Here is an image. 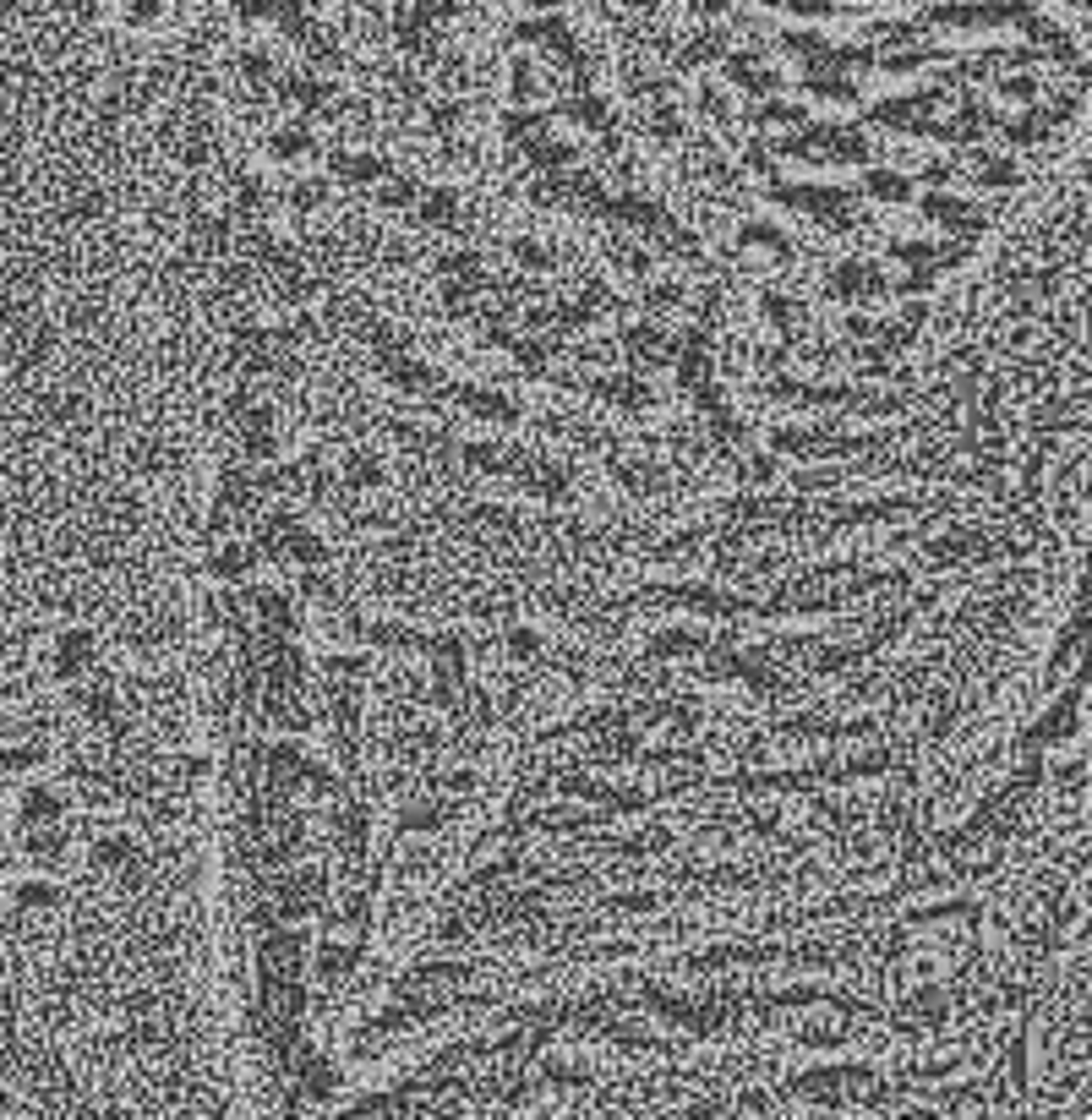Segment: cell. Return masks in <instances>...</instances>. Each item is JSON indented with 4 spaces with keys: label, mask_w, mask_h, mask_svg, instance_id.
Instances as JSON below:
<instances>
[{
    "label": "cell",
    "mask_w": 1092,
    "mask_h": 1120,
    "mask_svg": "<svg viewBox=\"0 0 1092 1120\" xmlns=\"http://www.w3.org/2000/svg\"><path fill=\"white\" fill-rule=\"evenodd\" d=\"M306 153H318V137L306 132V126H285V132L273 137V159H306Z\"/></svg>",
    "instance_id": "cb8c5ba5"
},
{
    "label": "cell",
    "mask_w": 1092,
    "mask_h": 1120,
    "mask_svg": "<svg viewBox=\"0 0 1092 1120\" xmlns=\"http://www.w3.org/2000/svg\"><path fill=\"white\" fill-rule=\"evenodd\" d=\"M978 181H988V186H1016L1021 170L1011 165V159H984V165H978Z\"/></svg>",
    "instance_id": "d6a6232c"
},
{
    "label": "cell",
    "mask_w": 1092,
    "mask_h": 1120,
    "mask_svg": "<svg viewBox=\"0 0 1092 1120\" xmlns=\"http://www.w3.org/2000/svg\"><path fill=\"white\" fill-rule=\"evenodd\" d=\"M366 831H372L366 809H339V815H334V836H339V848H345L349 858H361V853H366Z\"/></svg>",
    "instance_id": "4fadbf2b"
},
{
    "label": "cell",
    "mask_w": 1092,
    "mask_h": 1120,
    "mask_svg": "<svg viewBox=\"0 0 1092 1120\" xmlns=\"http://www.w3.org/2000/svg\"><path fill=\"white\" fill-rule=\"evenodd\" d=\"M252 602H258V618H262V629H268V639H285L301 629V612H295V602H289L285 591H258Z\"/></svg>",
    "instance_id": "8992f818"
},
{
    "label": "cell",
    "mask_w": 1092,
    "mask_h": 1120,
    "mask_svg": "<svg viewBox=\"0 0 1092 1120\" xmlns=\"http://www.w3.org/2000/svg\"><path fill=\"white\" fill-rule=\"evenodd\" d=\"M49 667L61 683H82L99 667V635L93 629H61L55 645H49Z\"/></svg>",
    "instance_id": "6da1fadb"
},
{
    "label": "cell",
    "mask_w": 1092,
    "mask_h": 1120,
    "mask_svg": "<svg viewBox=\"0 0 1092 1120\" xmlns=\"http://www.w3.org/2000/svg\"><path fill=\"white\" fill-rule=\"evenodd\" d=\"M1005 99H1038V77H1005Z\"/></svg>",
    "instance_id": "681fc988"
},
{
    "label": "cell",
    "mask_w": 1092,
    "mask_h": 1120,
    "mask_svg": "<svg viewBox=\"0 0 1092 1120\" xmlns=\"http://www.w3.org/2000/svg\"><path fill=\"white\" fill-rule=\"evenodd\" d=\"M345 486H355V492H372V486H382V459H378V454H349V459H345Z\"/></svg>",
    "instance_id": "603a6c76"
},
{
    "label": "cell",
    "mask_w": 1092,
    "mask_h": 1120,
    "mask_svg": "<svg viewBox=\"0 0 1092 1120\" xmlns=\"http://www.w3.org/2000/svg\"><path fill=\"white\" fill-rule=\"evenodd\" d=\"M775 470H781V459H775V454H748V465H743V482H748V486H759V482H771Z\"/></svg>",
    "instance_id": "8d00e7d4"
},
{
    "label": "cell",
    "mask_w": 1092,
    "mask_h": 1120,
    "mask_svg": "<svg viewBox=\"0 0 1092 1120\" xmlns=\"http://www.w3.org/2000/svg\"><path fill=\"white\" fill-rule=\"evenodd\" d=\"M285 558H295V563H301V569H322V563H328V542H322V536H312V530H295V536H289V542H285Z\"/></svg>",
    "instance_id": "ac0fdd59"
},
{
    "label": "cell",
    "mask_w": 1092,
    "mask_h": 1120,
    "mask_svg": "<svg viewBox=\"0 0 1092 1120\" xmlns=\"http://www.w3.org/2000/svg\"><path fill=\"white\" fill-rule=\"evenodd\" d=\"M448 815H454V803L421 798V803H410V809H405V820H399V825H405V831H438Z\"/></svg>",
    "instance_id": "7402d4cb"
},
{
    "label": "cell",
    "mask_w": 1092,
    "mask_h": 1120,
    "mask_svg": "<svg viewBox=\"0 0 1092 1120\" xmlns=\"http://www.w3.org/2000/svg\"><path fill=\"white\" fill-rule=\"evenodd\" d=\"M241 454L246 459H273V454H279L273 410H246V421H241Z\"/></svg>",
    "instance_id": "52a82bcc"
},
{
    "label": "cell",
    "mask_w": 1092,
    "mask_h": 1120,
    "mask_svg": "<svg viewBox=\"0 0 1092 1120\" xmlns=\"http://www.w3.org/2000/svg\"><path fill=\"white\" fill-rule=\"evenodd\" d=\"M432 126L454 132V126H459V105H432Z\"/></svg>",
    "instance_id": "f907efd6"
},
{
    "label": "cell",
    "mask_w": 1092,
    "mask_h": 1120,
    "mask_svg": "<svg viewBox=\"0 0 1092 1120\" xmlns=\"http://www.w3.org/2000/svg\"><path fill=\"white\" fill-rule=\"evenodd\" d=\"M514 263L525 273H541V268H552V252L541 241H514Z\"/></svg>",
    "instance_id": "1f68e13d"
},
{
    "label": "cell",
    "mask_w": 1092,
    "mask_h": 1120,
    "mask_svg": "<svg viewBox=\"0 0 1092 1120\" xmlns=\"http://www.w3.org/2000/svg\"><path fill=\"white\" fill-rule=\"evenodd\" d=\"M951 175H956V165H940V159H934V165H924V181H934V186H945Z\"/></svg>",
    "instance_id": "816d5d0a"
},
{
    "label": "cell",
    "mask_w": 1092,
    "mask_h": 1120,
    "mask_svg": "<svg viewBox=\"0 0 1092 1120\" xmlns=\"http://www.w3.org/2000/svg\"><path fill=\"white\" fill-rule=\"evenodd\" d=\"M612 213H618L622 225H639V230H655V219H661V208L645 202V198H618V202H612Z\"/></svg>",
    "instance_id": "83f0119b"
},
{
    "label": "cell",
    "mask_w": 1092,
    "mask_h": 1120,
    "mask_svg": "<svg viewBox=\"0 0 1092 1120\" xmlns=\"http://www.w3.org/2000/svg\"><path fill=\"white\" fill-rule=\"evenodd\" d=\"M765 318L781 328V339H798L808 328V306L804 301H787V296H765Z\"/></svg>",
    "instance_id": "7c38bea8"
},
{
    "label": "cell",
    "mask_w": 1092,
    "mask_h": 1120,
    "mask_svg": "<svg viewBox=\"0 0 1092 1120\" xmlns=\"http://www.w3.org/2000/svg\"><path fill=\"white\" fill-rule=\"evenodd\" d=\"M268 782L279 793H295L306 782V755H301V743H273L268 749Z\"/></svg>",
    "instance_id": "ba28073f"
},
{
    "label": "cell",
    "mask_w": 1092,
    "mask_h": 1120,
    "mask_svg": "<svg viewBox=\"0 0 1092 1120\" xmlns=\"http://www.w3.org/2000/svg\"><path fill=\"white\" fill-rule=\"evenodd\" d=\"M645 306H651V318H661V312L682 306V285H651V290H645Z\"/></svg>",
    "instance_id": "836d02e7"
},
{
    "label": "cell",
    "mask_w": 1092,
    "mask_h": 1120,
    "mask_svg": "<svg viewBox=\"0 0 1092 1120\" xmlns=\"http://www.w3.org/2000/svg\"><path fill=\"white\" fill-rule=\"evenodd\" d=\"M334 175H339V181H382V175H388V165H382V159H372V153H339V159H334Z\"/></svg>",
    "instance_id": "44dd1931"
},
{
    "label": "cell",
    "mask_w": 1092,
    "mask_h": 1120,
    "mask_svg": "<svg viewBox=\"0 0 1092 1120\" xmlns=\"http://www.w3.org/2000/svg\"><path fill=\"white\" fill-rule=\"evenodd\" d=\"M907 1011H918L928 1022V1028H940L945 1022V1000H940V989H918V995L907 1000Z\"/></svg>",
    "instance_id": "4dcf8cb0"
},
{
    "label": "cell",
    "mask_w": 1092,
    "mask_h": 1120,
    "mask_svg": "<svg viewBox=\"0 0 1092 1120\" xmlns=\"http://www.w3.org/2000/svg\"><path fill=\"white\" fill-rule=\"evenodd\" d=\"M252 563H258V546L225 542L219 552H213V575H219V579H246V575H252Z\"/></svg>",
    "instance_id": "5bb4252c"
},
{
    "label": "cell",
    "mask_w": 1092,
    "mask_h": 1120,
    "mask_svg": "<svg viewBox=\"0 0 1092 1120\" xmlns=\"http://www.w3.org/2000/svg\"><path fill=\"white\" fill-rule=\"evenodd\" d=\"M808 93L831 99V105H852V77H835V72H808Z\"/></svg>",
    "instance_id": "484cf974"
},
{
    "label": "cell",
    "mask_w": 1092,
    "mask_h": 1120,
    "mask_svg": "<svg viewBox=\"0 0 1092 1120\" xmlns=\"http://www.w3.org/2000/svg\"><path fill=\"white\" fill-rule=\"evenodd\" d=\"M868 198H880V202H907L912 186H907V175H891V170H868Z\"/></svg>",
    "instance_id": "4316f807"
},
{
    "label": "cell",
    "mask_w": 1092,
    "mask_h": 1120,
    "mask_svg": "<svg viewBox=\"0 0 1092 1120\" xmlns=\"http://www.w3.org/2000/svg\"><path fill=\"white\" fill-rule=\"evenodd\" d=\"M847 333H858V339H868V333H874V323H868V318H847Z\"/></svg>",
    "instance_id": "db71d44e"
},
{
    "label": "cell",
    "mask_w": 1092,
    "mask_h": 1120,
    "mask_svg": "<svg viewBox=\"0 0 1092 1120\" xmlns=\"http://www.w3.org/2000/svg\"><path fill=\"white\" fill-rule=\"evenodd\" d=\"M574 115H579V121H585V126H591V132H607V105H601V99H579V109H574Z\"/></svg>",
    "instance_id": "ee69618b"
},
{
    "label": "cell",
    "mask_w": 1092,
    "mask_h": 1120,
    "mask_svg": "<svg viewBox=\"0 0 1092 1120\" xmlns=\"http://www.w3.org/2000/svg\"><path fill=\"white\" fill-rule=\"evenodd\" d=\"M459 405L470 410V416H481L486 426H514V421H519V405H514V399L498 394V389H481V383L459 389Z\"/></svg>",
    "instance_id": "3957f363"
},
{
    "label": "cell",
    "mask_w": 1092,
    "mask_h": 1120,
    "mask_svg": "<svg viewBox=\"0 0 1092 1120\" xmlns=\"http://www.w3.org/2000/svg\"><path fill=\"white\" fill-rule=\"evenodd\" d=\"M241 72L252 77V82H268V77H273V61L262 55V49H252V55H241Z\"/></svg>",
    "instance_id": "7dc6e473"
},
{
    "label": "cell",
    "mask_w": 1092,
    "mask_h": 1120,
    "mask_svg": "<svg viewBox=\"0 0 1092 1120\" xmlns=\"http://www.w3.org/2000/svg\"><path fill=\"white\" fill-rule=\"evenodd\" d=\"M438 268L442 273H459V279H481V252H448Z\"/></svg>",
    "instance_id": "e575fe53"
},
{
    "label": "cell",
    "mask_w": 1092,
    "mask_h": 1120,
    "mask_svg": "<svg viewBox=\"0 0 1092 1120\" xmlns=\"http://www.w3.org/2000/svg\"><path fill=\"white\" fill-rule=\"evenodd\" d=\"M595 394L612 399V405H622V410H645L655 399L651 383H639V378H595Z\"/></svg>",
    "instance_id": "30bf717a"
},
{
    "label": "cell",
    "mask_w": 1092,
    "mask_h": 1120,
    "mask_svg": "<svg viewBox=\"0 0 1092 1120\" xmlns=\"http://www.w3.org/2000/svg\"><path fill=\"white\" fill-rule=\"evenodd\" d=\"M618 263L634 273V279H645V273H651V252H645L639 241H618Z\"/></svg>",
    "instance_id": "d590c367"
},
{
    "label": "cell",
    "mask_w": 1092,
    "mask_h": 1120,
    "mask_svg": "<svg viewBox=\"0 0 1092 1120\" xmlns=\"http://www.w3.org/2000/svg\"><path fill=\"white\" fill-rule=\"evenodd\" d=\"M835 290H841L847 301H874V296H891V285H885V273L874 268V263H841V268H835Z\"/></svg>",
    "instance_id": "277c9868"
},
{
    "label": "cell",
    "mask_w": 1092,
    "mask_h": 1120,
    "mask_svg": "<svg viewBox=\"0 0 1092 1120\" xmlns=\"http://www.w3.org/2000/svg\"><path fill=\"white\" fill-rule=\"evenodd\" d=\"M322 202H328V181H301V186H295V208H301V213L322 208Z\"/></svg>",
    "instance_id": "ab89813d"
},
{
    "label": "cell",
    "mask_w": 1092,
    "mask_h": 1120,
    "mask_svg": "<svg viewBox=\"0 0 1092 1120\" xmlns=\"http://www.w3.org/2000/svg\"><path fill=\"white\" fill-rule=\"evenodd\" d=\"M792 482H798V492H819V486H835V482H841V470H798Z\"/></svg>",
    "instance_id": "f6af8a7d"
},
{
    "label": "cell",
    "mask_w": 1092,
    "mask_h": 1120,
    "mask_svg": "<svg viewBox=\"0 0 1092 1120\" xmlns=\"http://www.w3.org/2000/svg\"><path fill=\"white\" fill-rule=\"evenodd\" d=\"M562 788L574 793V798H607V782H601V776H568Z\"/></svg>",
    "instance_id": "bcb514c9"
},
{
    "label": "cell",
    "mask_w": 1092,
    "mask_h": 1120,
    "mask_svg": "<svg viewBox=\"0 0 1092 1120\" xmlns=\"http://www.w3.org/2000/svg\"><path fill=\"white\" fill-rule=\"evenodd\" d=\"M93 863H105V869H136V863H142V848H136L132 836L115 831V836H105V842L93 848Z\"/></svg>",
    "instance_id": "e0dca14e"
},
{
    "label": "cell",
    "mask_w": 1092,
    "mask_h": 1120,
    "mask_svg": "<svg viewBox=\"0 0 1092 1120\" xmlns=\"http://www.w3.org/2000/svg\"><path fill=\"white\" fill-rule=\"evenodd\" d=\"M388 372H394V383L405 389V394H432V389L442 383L426 361H388Z\"/></svg>",
    "instance_id": "ffe728a7"
},
{
    "label": "cell",
    "mask_w": 1092,
    "mask_h": 1120,
    "mask_svg": "<svg viewBox=\"0 0 1092 1120\" xmlns=\"http://www.w3.org/2000/svg\"><path fill=\"white\" fill-rule=\"evenodd\" d=\"M651 121H655V137H661V142H672V137H682V115H678V109H672V105H661V109H655V115H651Z\"/></svg>",
    "instance_id": "7bdbcfd3"
},
{
    "label": "cell",
    "mask_w": 1092,
    "mask_h": 1120,
    "mask_svg": "<svg viewBox=\"0 0 1092 1120\" xmlns=\"http://www.w3.org/2000/svg\"><path fill=\"white\" fill-rule=\"evenodd\" d=\"M531 159L541 170H562V165H574V142H562V137H535Z\"/></svg>",
    "instance_id": "d4e9b609"
},
{
    "label": "cell",
    "mask_w": 1092,
    "mask_h": 1120,
    "mask_svg": "<svg viewBox=\"0 0 1092 1120\" xmlns=\"http://www.w3.org/2000/svg\"><path fill=\"white\" fill-rule=\"evenodd\" d=\"M502 651H508V662H535V656H541V635H535V629H508Z\"/></svg>",
    "instance_id": "f546056e"
},
{
    "label": "cell",
    "mask_w": 1092,
    "mask_h": 1120,
    "mask_svg": "<svg viewBox=\"0 0 1092 1120\" xmlns=\"http://www.w3.org/2000/svg\"><path fill=\"white\" fill-rule=\"evenodd\" d=\"M732 82H743L748 93H775L781 88V77L759 61V55H738V61H732Z\"/></svg>",
    "instance_id": "2e32d148"
},
{
    "label": "cell",
    "mask_w": 1092,
    "mask_h": 1120,
    "mask_svg": "<svg viewBox=\"0 0 1092 1120\" xmlns=\"http://www.w3.org/2000/svg\"><path fill=\"white\" fill-rule=\"evenodd\" d=\"M378 202L382 208H410V202H415V181H388L378 192Z\"/></svg>",
    "instance_id": "60d3db41"
},
{
    "label": "cell",
    "mask_w": 1092,
    "mask_h": 1120,
    "mask_svg": "<svg viewBox=\"0 0 1092 1120\" xmlns=\"http://www.w3.org/2000/svg\"><path fill=\"white\" fill-rule=\"evenodd\" d=\"M273 12V0H241V16L246 22H258V16H268Z\"/></svg>",
    "instance_id": "f5cc1de1"
},
{
    "label": "cell",
    "mask_w": 1092,
    "mask_h": 1120,
    "mask_svg": "<svg viewBox=\"0 0 1092 1120\" xmlns=\"http://www.w3.org/2000/svg\"><path fill=\"white\" fill-rule=\"evenodd\" d=\"M924 213L934 219V225L956 230V235H978V230H984V213L972 208V202H961V198H940V192H934V198L924 202Z\"/></svg>",
    "instance_id": "5b68a950"
},
{
    "label": "cell",
    "mask_w": 1092,
    "mask_h": 1120,
    "mask_svg": "<svg viewBox=\"0 0 1092 1120\" xmlns=\"http://www.w3.org/2000/svg\"><path fill=\"white\" fill-rule=\"evenodd\" d=\"M421 225H432V230H448V225H459V192L454 186H432L421 198Z\"/></svg>",
    "instance_id": "8fae6325"
},
{
    "label": "cell",
    "mask_w": 1092,
    "mask_h": 1120,
    "mask_svg": "<svg viewBox=\"0 0 1092 1120\" xmlns=\"http://www.w3.org/2000/svg\"><path fill=\"white\" fill-rule=\"evenodd\" d=\"M1071 716H1077V695H1065L1060 705H1054V711L1044 716V722L1032 727V732H1027V743H1032V749H1038V743H1054V738H1065V727H1071Z\"/></svg>",
    "instance_id": "d6986e66"
},
{
    "label": "cell",
    "mask_w": 1092,
    "mask_h": 1120,
    "mask_svg": "<svg viewBox=\"0 0 1092 1120\" xmlns=\"http://www.w3.org/2000/svg\"><path fill=\"white\" fill-rule=\"evenodd\" d=\"M759 121H771V126H804L808 115L798 105H765V109H759Z\"/></svg>",
    "instance_id": "b9f144b4"
},
{
    "label": "cell",
    "mask_w": 1092,
    "mask_h": 1120,
    "mask_svg": "<svg viewBox=\"0 0 1092 1120\" xmlns=\"http://www.w3.org/2000/svg\"><path fill=\"white\" fill-rule=\"evenodd\" d=\"M601 803H612L618 815H639V809H645V803H651V798H645V793H639V788H618V793L607 788V798H601Z\"/></svg>",
    "instance_id": "74e56055"
},
{
    "label": "cell",
    "mask_w": 1092,
    "mask_h": 1120,
    "mask_svg": "<svg viewBox=\"0 0 1092 1120\" xmlns=\"http://www.w3.org/2000/svg\"><path fill=\"white\" fill-rule=\"evenodd\" d=\"M743 246H759V252H771V258H787V252H792V241L775 225H748L743 230Z\"/></svg>",
    "instance_id": "f1b7e54d"
},
{
    "label": "cell",
    "mask_w": 1092,
    "mask_h": 1120,
    "mask_svg": "<svg viewBox=\"0 0 1092 1120\" xmlns=\"http://www.w3.org/2000/svg\"><path fill=\"white\" fill-rule=\"evenodd\" d=\"M699 105H705V115H715V121H727V115H732V105H727V93H721V88H705V93H699Z\"/></svg>",
    "instance_id": "c3c4849f"
},
{
    "label": "cell",
    "mask_w": 1092,
    "mask_h": 1120,
    "mask_svg": "<svg viewBox=\"0 0 1092 1120\" xmlns=\"http://www.w3.org/2000/svg\"><path fill=\"white\" fill-rule=\"evenodd\" d=\"M355 962H361V951H355V946H345V940H322V946H318V979H328V984L349 979V973H355Z\"/></svg>",
    "instance_id": "9c48e42d"
},
{
    "label": "cell",
    "mask_w": 1092,
    "mask_h": 1120,
    "mask_svg": "<svg viewBox=\"0 0 1092 1120\" xmlns=\"http://www.w3.org/2000/svg\"><path fill=\"white\" fill-rule=\"evenodd\" d=\"M678 345L682 339H672L661 323H634V328L622 333V350H628V361L634 366H645V372H655V366H672V356H678Z\"/></svg>",
    "instance_id": "7a4b0ae2"
},
{
    "label": "cell",
    "mask_w": 1092,
    "mask_h": 1120,
    "mask_svg": "<svg viewBox=\"0 0 1092 1120\" xmlns=\"http://www.w3.org/2000/svg\"><path fill=\"white\" fill-rule=\"evenodd\" d=\"M334 1088H339V1072L328 1066V1060H318V1066L306 1072V1093H318L322 1099V1093H334Z\"/></svg>",
    "instance_id": "f35d334b"
},
{
    "label": "cell",
    "mask_w": 1092,
    "mask_h": 1120,
    "mask_svg": "<svg viewBox=\"0 0 1092 1120\" xmlns=\"http://www.w3.org/2000/svg\"><path fill=\"white\" fill-rule=\"evenodd\" d=\"M699 645H705V639H699L694 629H667V635L651 639V656H655V662H688Z\"/></svg>",
    "instance_id": "9a60e30c"
}]
</instances>
